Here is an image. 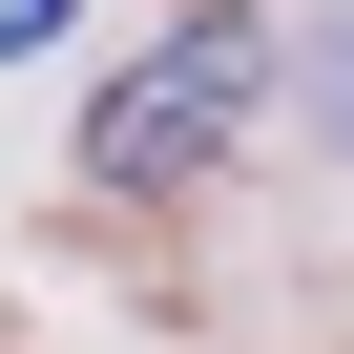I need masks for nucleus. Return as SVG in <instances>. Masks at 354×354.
Wrapping results in <instances>:
<instances>
[{
	"mask_svg": "<svg viewBox=\"0 0 354 354\" xmlns=\"http://www.w3.org/2000/svg\"><path fill=\"white\" fill-rule=\"evenodd\" d=\"M271 84H292V42L250 21V0H209V21H167V42L84 104V167H104V188H209V167L250 146Z\"/></svg>",
	"mask_w": 354,
	"mask_h": 354,
	"instance_id": "f257e3e1",
	"label": "nucleus"
},
{
	"mask_svg": "<svg viewBox=\"0 0 354 354\" xmlns=\"http://www.w3.org/2000/svg\"><path fill=\"white\" fill-rule=\"evenodd\" d=\"M292 84H313V125H333V146H354V21H333V42H313V63H292Z\"/></svg>",
	"mask_w": 354,
	"mask_h": 354,
	"instance_id": "f03ea898",
	"label": "nucleus"
},
{
	"mask_svg": "<svg viewBox=\"0 0 354 354\" xmlns=\"http://www.w3.org/2000/svg\"><path fill=\"white\" fill-rule=\"evenodd\" d=\"M21 42H63V0H0V63H21Z\"/></svg>",
	"mask_w": 354,
	"mask_h": 354,
	"instance_id": "7ed1b4c3",
	"label": "nucleus"
}]
</instances>
